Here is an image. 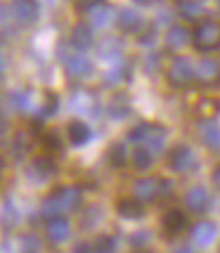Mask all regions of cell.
<instances>
[{"mask_svg": "<svg viewBox=\"0 0 220 253\" xmlns=\"http://www.w3.org/2000/svg\"><path fill=\"white\" fill-rule=\"evenodd\" d=\"M81 189L78 187H57L55 192H50L47 197L43 199V204H41V215H43L45 220L47 218H55V215H66V213H71V211H76L81 206Z\"/></svg>", "mask_w": 220, "mask_h": 253, "instance_id": "cell-1", "label": "cell"}, {"mask_svg": "<svg viewBox=\"0 0 220 253\" xmlns=\"http://www.w3.org/2000/svg\"><path fill=\"white\" fill-rule=\"evenodd\" d=\"M192 43L201 52H211V50L220 47V24L216 22L197 24V29L192 31Z\"/></svg>", "mask_w": 220, "mask_h": 253, "instance_id": "cell-2", "label": "cell"}, {"mask_svg": "<svg viewBox=\"0 0 220 253\" xmlns=\"http://www.w3.org/2000/svg\"><path fill=\"white\" fill-rule=\"evenodd\" d=\"M166 78H168V83H171L173 88H185V85H189V83L197 78L194 76L192 59H187V57H176V59L168 64Z\"/></svg>", "mask_w": 220, "mask_h": 253, "instance_id": "cell-3", "label": "cell"}, {"mask_svg": "<svg viewBox=\"0 0 220 253\" xmlns=\"http://www.w3.org/2000/svg\"><path fill=\"white\" fill-rule=\"evenodd\" d=\"M171 185L168 182H161L156 177H140L135 185H132V197L142 204H152L161 197V192H168Z\"/></svg>", "mask_w": 220, "mask_h": 253, "instance_id": "cell-4", "label": "cell"}, {"mask_svg": "<svg viewBox=\"0 0 220 253\" xmlns=\"http://www.w3.org/2000/svg\"><path fill=\"white\" fill-rule=\"evenodd\" d=\"M59 57H62V66H64V71L69 74L71 78H88L92 74V64H90V59L83 52H62L59 50Z\"/></svg>", "mask_w": 220, "mask_h": 253, "instance_id": "cell-5", "label": "cell"}, {"mask_svg": "<svg viewBox=\"0 0 220 253\" xmlns=\"http://www.w3.org/2000/svg\"><path fill=\"white\" fill-rule=\"evenodd\" d=\"M166 161H168V168L176 170V173H189V170L197 166L194 152L189 149L187 144H176V147L168 152Z\"/></svg>", "mask_w": 220, "mask_h": 253, "instance_id": "cell-6", "label": "cell"}, {"mask_svg": "<svg viewBox=\"0 0 220 253\" xmlns=\"http://www.w3.org/2000/svg\"><path fill=\"white\" fill-rule=\"evenodd\" d=\"M185 206L192 213H206L211 209V194L204 185H194L185 192Z\"/></svg>", "mask_w": 220, "mask_h": 253, "instance_id": "cell-7", "label": "cell"}, {"mask_svg": "<svg viewBox=\"0 0 220 253\" xmlns=\"http://www.w3.org/2000/svg\"><path fill=\"white\" fill-rule=\"evenodd\" d=\"M69 45L76 50V52H86L95 45V33H92V26L90 24H76L71 29V36H69Z\"/></svg>", "mask_w": 220, "mask_h": 253, "instance_id": "cell-8", "label": "cell"}, {"mask_svg": "<svg viewBox=\"0 0 220 253\" xmlns=\"http://www.w3.org/2000/svg\"><path fill=\"white\" fill-rule=\"evenodd\" d=\"M197 135L209 149H220V126L216 119H201L197 123Z\"/></svg>", "mask_w": 220, "mask_h": 253, "instance_id": "cell-9", "label": "cell"}, {"mask_svg": "<svg viewBox=\"0 0 220 253\" xmlns=\"http://www.w3.org/2000/svg\"><path fill=\"white\" fill-rule=\"evenodd\" d=\"M88 17H90V26L92 29H107L114 19V7L107 5L104 0H97V2H92L88 7Z\"/></svg>", "mask_w": 220, "mask_h": 253, "instance_id": "cell-10", "label": "cell"}, {"mask_svg": "<svg viewBox=\"0 0 220 253\" xmlns=\"http://www.w3.org/2000/svg\"><path fill=\"white\" fill-rule=\"evenodd\" d=\"M45 234L52 244H64L69 237H71V227H69V220L64 215H55V218H47L45 222Z\"/></svg>", "mask_w": 220, "mask_h": 253, "instance_id": "cell-11", "label": "cell"}, {"mask_svg": "<svg viewBox=\"0 0 220 253\" xmlns=\"http://www.w3.org/2000/svg\"><path fill=\"white\" fill-rule=\"evenodd\" d=\"M12 19L22 26H29L38 19V2L36 0H17L12 5Z\"/></svg>", "mask_w": 220, "mask_h": 253, "instance_id": "cell-12", "label": "cell"}, {"mask_svg": "<svg viewBox=\"0 0 220 253\" xmlns=\"http://www.w3.org/2000/svg\"><path fill=\"white\" fill-rule=\"evenodd\" d=\"M116 26H119L123 33H140L144 29V19L137 10L123 7V10L116 14Z\"/></svg>", "mask_w": 220, "mask_h": 253, "instance_id": "cell-13", "label": "cell"}, {"mask_svg": "<svg viewBox=\"0 0 220 253\" xmlns=\"http://www.w3.org/2000/svg\"><path fill=\"white\" fill-rule=\"evenodd\" d=\"M216 237H218V225L213 220H201L192 227V242L197 244V246H201V249L211 246V244L216 242Z\"/></svg>", "mask_w": 220, "mask_h": 253, "instance_id": "cell-14", "label": "cell"}, {"mask_svg": "<svg viewBox=\"0 0 220 253\" xmlns=\"http://www.w3.org/2000/svg\"><path fill=\"white\" fill-rule=\"evenodd\" d=\"M66 140L71 142V147H86L92 140V130L86 121H71L66 126Z\"/></svg>", "mask_w": 220, "mask_h": 253, "instance_id": "cell-15", "label": "cell"}, {"mask_svg": "<svg viewBox=\"0 0 220 253\" xmlns=\"http://www.w3.org/2000/svg\"><path fill=\"white\" fill-rule=\"evenodd\" d=\"M189 41H192V31L187 26H182V24H173L166 31V47L168 50H180V47L189 45Z\"/></svg>", "mask_w": 220, "mask_h": 253, "instance_id": "cell-16", "label": "cell"}, {"mask_svg": "<svg viewBox=\"0 0 220 253\" xmlns=\"http://www.w3.org/2000/svg\"><path fill=\"white\" fill-rule=\"evenodd\" d=\"M194 76L204 83H211V81H218L220 78V62L218 59H211V57H204L199 64H194Z\"/></svg>", "mask_w": 220, "mask_h": 253, "instance_id": "cell-17", "label": "cell"}, {"mask_svg": "<svg viewBox=\"0 0 220 253\" xmlns=\"http://www.w3.org/2000/svg\"><path fill=\"white\" fill-rule=\"evenodd\" d=\"M107 114H109L114 121H123L131 114V99H128V95L126 92H116L109 99V104H107Z\"/></svg>", "mask_w": 220, "mask_h": 253, "instance_id": "cell-18", "label": "cell"}, {"mask_svg": "<svg viewBox=\"0 0 220 253\" xmlns=\"http://www.w3.org/2000/svg\"><path fill=\"white\" fill-rule=\"evenodd\" d=\"M57 173V166L50 156H36L31 164V175H36V182H45L47 177Z\"/></svg>", "mask_w": 220, "mask_h": 253, "instance_id": "cell-19", "label": "cell"}, {"mask_svg": "<svg viewBox=\"0 0 220 253\" xmlns=\"http://www.w3.org/2000/svg\"><path fill=\"white\" fill-rule=\"evenodd\" d=\"M116 213L126 218V220H137V218H142L144 215V204L142 201H137V199H121L119 204H116Z\"/></svg>", "mask_w": 220, "mask_h": 253, "instance_id": "cell-20", "label": "cell"}, {"mask_svg": "<svg viewBox=\"0 0 220 253\" xmlns=\"http://www.w3.org/2000/svg\"><path fill=\"white\" fill-rule=\"evenodd\" d=\"M166 232H171V234H177L180 230H185V225H187V215H185V211L180 209H171L166 211L164 220H161Z\"/></svg>", "mask_w": 220, "mask_h": 253, "instance_id": "cell-21", "label": "cell"}, {"mask_svg": "<svg viewBox=\"0 0 220 253\" xmlns=\"http://www.w3.org/2000/svg\"><path fill=\"white\" fill-rule=\"evenodd\" d=\"M166 128L161 126H154V123H149V128H147V137H144V147L147 149H152V152H161L166 147Z\"/></svg>", "mask_w": 220, "mask_h": 253, "instance_id": "cell-22", "label": "cell"}, {"mask_svg": "<svg viewBox=\"0 0 220 253\" xmlns=\"http://www.w3.org/2000/svg\"><path fill=\"white\" fill-rule=\"evenodd\" d=\"M17 222H19V211H17V206L12 204V199H5L2 211H0V225H2V230L5 232L14 230Z\"/></svg>", "mask_w": 220, "mask_h": 253, "instance_id": "cell-23", "label": "cell"}, {"mask_svg": "<svg viewBox=\"0 0 220 253\" xmlns=\"http://www.w3.org/2000/svg\"><path fill=\"white\" fill-rule=\"evenodd\" d=\"M121 41L119 38H104L102 41V45H97V55L102 57V59H109V62H114V59H119L121 57Z\"/></svg>", "mask_w": 220, "mask_h": 253, "instance_id": "cell-24", "label": "cell"}, {"mask_svg": "<svg viewBox=\"0 0 220 253\" xmlns=\"http://www.w3.org/2000/svg\"><path fill=\"white\" fill-rule=\"evenodd\" d=\"M131 78V66L123 64V62H116V64H111V69L104 74V83L107 85H116V83H123V81H128Z\"/></svg>", "mask_w": 220, "mask_h": 253, "instance_id": "cell-25", "label": "cell"}, {"mask_svg": "<svg viewBox=\"0 0 220 253\" xmlns=\"http://www.w3.org/2000/svg\"><path fill=\"white\" fill-rule=\"evenodd\" d=\"M177 12L189 22H197L199 17L204 14V5H201V0H180L177 2Z\"/></svg>", "mask_w": 220, "mask_h": 253, "instance_id": "cell-26", "label": "cell"}, {"mask_svg": "<svg viewBox=\"0 0 220 253\" xmlns=\"http://www.w3.org/2000/svg\"><path fill=\"white\" fill-rule=\"evenodd\" d=\"M107 159H109V164L114 166V168H123V166L128 164V149H126V144L123 142L109 144V149H107Z\"/></svg>", "mask_w": 220, "mask_h": 253, "instance_id": "cell-27", "label": "cell"}, {"mask_svg": "<svg viewBox=\"0 0 220 253\" xmlns=\"http://www.w3.org/2000/svg\"><path fill=\"white\" fill-rule=\"evenodd\" d=\"M132 166L137 168V170H149L152 166H154V152L152 149H147V147H137L135 152H132Z\"/></svg>", "mask_w": 220, "mask_h": 253, "instance_id": "cell-28", "label": "cell"}, {"mask_svg": "<svg viewBox=\"0 0 220 253\" xmlns=\"http://www.w3.org/2000/svg\"><path fill=\"white\" fill-rule=\"evenodd\" d=\"M10 107L14 111H29L31 109V90H12L10 95Z\"/></svg>", "mask_w": 220, "mask_h": 253, "instance_id": "cell-29", "label": "cell"}, {"mask_svg": "<svg viewBox=\"0 0 220 253\" xmlns=\"http://www.w3.org/2000/svg\"><path fill=\"white\" fill-rule=\"evenodd\" d=\"M116 246H119V242H116L114 234H99L97 239L92 242L95 253H116Z\"/></svg>", "mask_w": 220, "mask_h": 253, "instance_id": "cell-30", "label": "cell"}, {"mask_svg": "<svg viewBox=\"0 0 220 253\" xmlns=\"http://www.w3.org/2000/svg\"><path fill=\"white\" fill-rule=\"evenodd\" d=\"M220 111V102L218 99H199L197 104V114L201 119H216V114Z\"/></svg>", "mask_w": 220, "mask_h": 253, "instance_id": "cell-31", "label": "cell"}, {"mask_svg": "<svg viewBox=\"0 0 220 253\" xmlns=\"http://www.w3.org/2000/svg\"><path fill=\"white\" fill-rule=\"evenodd\" d=\"M57 109H59V97H57L55 92H45V102H43V109H41V119L55 116Z\"/></svg>", "mask_w": 220, "mask_h": 253, "instance_id": "cell-32", "label": "cell"}, {"mask_svg": "<svg viewBox=\"0 0 220 253\" xmlns=\"http://www.w3.org/2000/svg\"><path fill=\"white\" fill-rule=\"evenodd\" d=\"M99 213H102L99 206H90V209L86 211L83 222H81V225H83V230H92V227H97V222L102 220V215H99Z\"/></svg>", "mask_w": 220, "mask_h": 253, "instance_id": "cell-33", "label": "cell"}, {"mask_svg": "<svg viewBox=\"0 0 220 253\" xmlns=\"http://www.w3.org/2000/svg\"><path fill=\"white\" fill-rule=\"evenodd\" d=\"M43 147L47 149V152H62V140H59V135H57L55 130H47V132H43Z\"/></svg>", "mask_w": 220, "mask_h": 253, "instance_id": "cell-34", "label": "cell"}, {"mask_svg": "<svg viewBox=\"0 0 220 253\" xmlns=\"http://www.w3.org/2000/svg\"><path fill=\"white\" fill-rule=\"evenodd\" d=\"M147 128H149V123H137L135 128L128 130V137H126V140L131 144H142L144 137H147Z\"/></svg>", "mask_w": 220, "mask_h": 253, "instance_id": "cell-35", "label": "cell"}, {"mask_svg": "<svg viewBox=\"0 0 220 253\" xmlns=\"http://www.w3.org/2000/svg\"><path fill=\"white\" fill-rule=\"evenodd\" d=\"M128 242L132 244V246H142V244H147L149 242V232H144V230H140V232H135Z\"/></svg>", "mask_w": 220, "mask_h": 253, "instance_id": "cell-36", "label": "cell"}, {"mask_svg": "<svg viewBox=\"0 0 220 253\" xmlns=\"http://www.w3.org/2000/svg\"><path fill=\"white\" fill-rule=\"evenodd\" d=\"M22 246L24 251H38V239L33 234H26V237H22Z\"/></svg>", "mask_w": 220, "mask_h": 253, "instance_id": "cell-37", "label": "cell"}, {"mask_svg": "<svg viewBox=\"0 0 220 253\" xmlns=\"http://www.w3.org/2000/svg\"><path fill=\"white\" fill-rule=\"evenodd\" d=\"M10 17H12V10H7L5 5H0V29H5V26H7Z\"/></svg>", "mask_w": 220, "mask_h": 253, "instance_id": "cell-38", "label": "cell"}, {"mask_svg": "<svg viewBox=\"0 0 220 253\" xmlns=\"http://www.w3.org/2000/svg\"><path fill=\"white\" fill-rule=\"evenodd\" d=\"M74 253H95V249H92L90 242H78L76 246H74Z\"/></svg>", "mask_w": 220, "mask_h": 253, "instance_id": "cell-39", "label": "cell"}, {"mask_svg": "<svg viewBox=\"0 0 220 253\" xmlns=\"http://www.w3.org/2000/svg\"><path fill=\"white\" fill-rule=\"evenodd\" d=\"M152 43H154V29L149 33H142V36H140V45H142V47H152Z\"/></svg>", "mask_w": 220, "mask_h": 253, "instance_id": "cell-40", "label": "cell"}, {"mask_svg": "<svg viewBox=\"0 0 220 253\" xmlns=\"http://www.w3.org/2000/svg\"><path fill=\"white\" fill-rule=\"evenodd\" d=\"M7 128H10V123H7V119L0 114V137H5V132H7Z\"/></svg>", "mask_w": 220, "mask_h": 253, "instance_id": "cell-41", "label": "cell"}, {"mask_svg": "<svg viewBox=\"0 0 220 253\" xmlns=\"http://www.w3.org/2000/svg\"><path fill=\"white\" fill-rule=\"evenodd\" d=\"M213 185L220 189V166H216V170H213Z\"/></svg>", "mask_w": 220, "mask_h": 253, "instance_id": "cell-42", "label": "cell"}, {"mask_svg": "<svg viewBox=\"0 0 220 253\" xmlns=\"http://www.w3.org/2000/svg\"><path fill=\"white\" fill-rule=\"evenodd\" d=\"M74 2H76L78 7H86V10H88L90 5H92V2H97V0H74Z\"/></svg>", "mask_w": 220, "mask_h": 253, "instance_id": "cell-43", "label": "cell"}, {"mask_svg": "<svg viewBox=\"0 0 220 253\" xmlns=\"http://www.w3.org/2000/svg\"><path fill=\"white\" fill-rule=\"evenodd\" d=\"M176 253H194V249L192 246H180V249H176Z\"/></svg>", "mask_w": 220, "mask_h": 253, "instance_id": "cell-44", "label": "cell"}, {"mask_svg": "<svg viewBox=\"0 0 220 253\" xmlns=\"http://www.w3.org/2000/svg\"><path fill=\"white\" fill-rule=\"evenodd\" d=\"M137 5H152V2H156V0H135Z\"/></svg>", "mask_w": 220, "mask_h": 253, "instance_id": "cell-45", "label": "cell"}, {"mask_svg": "<svg viewBox=\"0 0 220 253\" xmlns=\"http://www.w3.org/2000/svg\"><path fill=\"white\" fill-rule=\"evenodd\" d=\"M2 71H5V57L0 55V74H2Z\"/></svg>", "mask_w": 220, "mask_h": 253, "instance_id": "cell-46", "label": "cell"}, {"mask_svg": "<svg viewBox=\"0 0 220 253\" xmlns=\"http://www.w3.org/2000/svg\"><path fill=\"white\" fill-rule=\"evenodd\" d=\"M24 253H36V251H24Z\"/></svg>", "mask_w": 220, "mask_h": 253, "instance_id": "cell-47", "label": "cell"}, {"mask_svg": "<svg viewBox=\"0 0 220 253\" xmlns=\"http://www.w3.org/2000/svg\"><path fill=\"white\" fill-rule=\"evenodd\" d=\"M0 182H2V175H0Z\"/></svg>", "mask_w": 220, "mask_h": 253, "instance_id": "cell-48", "label": "cell"}]
</instances>
